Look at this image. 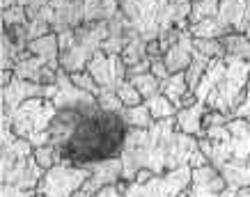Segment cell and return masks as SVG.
Instances as JSON below:
<instances>
[{"label": "cell", "instance_id": "6da1fadb", "mask_svg": "<svg viewBox=\"0 0 250 197\" xmlns=\"http://www.w3.org/2000/svg\"><path fill=\"white\" fill-rule=\"evenodd\" d=\"M122 181L133 183L140 170H149L154 177L179 170L202 167L209 160L200 149V140L177 129L174 117L154 121L149 129H129L122 147Z\"/></svg>", "mask_w": 250, "mask_h": 197}, {"label": "cell", "instance_id": "7a4b0ae2", "mask_svg": "<svg viewBox=\"0 0 250 197\" xmlns=\"http://www.w3.org/2000/svg\"><path fill=\"white\" fill-rule=\"evenodd\" d=\"M126 133H129V126L122 119V115L106 113L101 108L97 113L81 115L69 140L55 149L58 163L87 165L94 160L115 158L122 154Z\"/></svg>", "mask_w": 250, "mask_h": 197}, {"label": "cell", "instance_id": "3957f363", "mask_svg": "<svg viewBox=\"0 0 250 197\" xmlns=\"http://www.w3.org/2000/svg\"><path fill=\"white\" fill-rule=\"evenodd\" d=\"M200 149L218 170L228 188H250V121L232 117L225 124L205 129Z\"/></svg>", "mask_w": 250, "mask_h": 197}, {"label": "cell", "instance_id": "277c9868", "mask_svg": "<svg viewBox=\"0 0 250 197\" xmlns=\"http://www.w3.org/2000/svg\"><path fill=\"white\" fill-rule=\"evenodd\" d=\"M250 83V67L236 60L225 51L213 58L207 67L205 76L193 92L207 110H216L223 115H234V110L246 101V92Z\"/></svg>", "mask_w": 250, "mask_h": 197}, {"label": "cell", "instance_id": "5b68a950", "mask_svg": "<svg viewBox=\"0 0 250 197\" xmlns=\"http://www.w3.org/2000/svg\"><path fill=\"white\" fill-rule=\"evenodd\" d=\"M190 7H193V0H124L120 2L124 16L147 44L156 41L163 32L172 28L188 30Z\"/></svg>", "mask_w": 250, "mask_h": 197}, {"label": "cell", "instance_id": "8992f818", "mask_svg": "<svg viewBox=\"0 0 250 197\" xmlns=\"http://www.w3.org/2000/svg\"><path fill=\"white\" fill-rule=\"evenodd\" d=\"M44 170L35 160V147L14 136L9 124H2V186L37 190Z\"/></svg>", "mask_w": 250, "mask_h": 197}, {"label": "cell", "instance_id": "52a82bcc", "mask_svg": "<svg viewBox=\"0 0 250 197\" xmlns=\"http://www.w3.org/2000/svg\"><path fill=\"white\" fill-rule=\"evenodd\" d=\"M58 108L51 98H30L16 108L14 113L2 115V124H9L14 136L28 140L37 149L51 144V121L55 119Z\"/></svg>", "mask_w": 250, "mask_h": 197}, {"label": "cell", "instance_id": "ba28073f", "mask_svg": "<svg viewBox=\"0 0 250 197\" xmlns=\"http://www.w3.org/2000/svg\"><path fill=\"white\" fill-rule=\"evenodd\" d=\"M90 177L92 172L83 165L58 163L55 167L44 172V177H42V181L37 186V193L42 197H74Z\"/></svg>", "mask_w": 250, "mask_h": 197}, {"label": "cell", "instance_id": "9c48e42d", "mask_svg": "<svg viewBox=\"0 0 250 197\" xmlns=\"http://www.w3.org/2000/svg\"><path fill=\"white\" fill-rule=\"evenodd\" d=\"M193 183V167H179L145 183H126V197H184Z\"/></svg>", "mask_w": 250, "mask_h": 197}, {"label": "cell", "instance_id": "30bf717a", "mask_svg": "<svg viewBox=\"0 0 250 197\" xmlns=\"http://www.w3.org/2000/svg\"><path fill=\"white\" fill-rule=\"evenodd\" d=\"M85 71H90L92 78L97 80V85L101 90H110V92H117L120 90L122 83H126L129 80V67L124 64L122 60V55H108L104 51H97L94 58L90 60L87 69Z\"/></svg>", "mask_w": 250, "mask_h": 197}, {"label": "cell", "instance_id": "8fae6325", "mask_svg": "<svg viewBox=\"0 0 250 197\" xmlns=\"http://www.w3.org/2000/svg\"><path fill=\"white\" fill-rule=\"evenodd\" d=\"M53 103L58 110H78L83 115L99 110V98L90 92L76 87L64 69H60V74H58V94H55Z\"/></svg>", "mask_w": 250, "mask_h": 197}, {"label": "cell", "instance_id": "7c38bea8", "mask_svg": "<svg viewBox=\"0 0 250 197\" xmlns=\"http://www.w3.org/2000/svg\"><path fill=\"white\" fill-rule=\"evenodd\" d=\"M55 94H58V83L55 85H39L32 83V80H23V78H16L2 87V115L14 113L16 108L30 101V98H51L53 101Z\"/></svg>", "mask_w": 250, "mask_h": 197}, {"label": "cell", "instance_id": "4fadbf2b", "mask_svg": "<svg viewBox=\"0 0 250 197\" xmlns=\"http://www.w3.org/2000/svg\"><path fill=\"white\" fill-rule=\"evenodd\" d=\"M87 167L92 172V177L85 181L83 190L90 193L92 197L97 195L101 188L106 186H115V183L122 181V175H124V165H122V158L115 156V158H104V160H94V163H87Z\"/></svg>", "mask_w": 250, "mask_h": 197}, {"label": "cell", "instance_id": "5bb4252c", "mask_svg": "<svg viewBox=\"0 0 250 197\" xmlns=\"http://www.w3.org/2000/svg\"><path fill=\"white\" fill-rule=\"evenodd\" d=\"M218 23L225 37L246 35L250 28V0H220Z\"/></svg>", "mask_w": 250, "mask_h": 197}, {"label": "cell", "instance_id": "9a60e30c", "mask_svg": "<svg viewBox=\"0 0 250 197\" xmlns=\"http://www.w3.org/2000/svg\"><path fill=\"white\" fill-rule=\"evenodd\" d=\"M53 9V28L55 35L64 30H78L85 23V0H48Z\"/></svg>", "mask_w": 250, "mask_h": 197}, {"label": "cell", "instance_id": "2e32d148", "mask_svg": "<svg viewBox=\"0 0 250 197\" xmlns=\"http://www.w3.org/2000/svg\"><path fill=\"white\" fill-rule=\"evenodd\" d=\"M225 188H228V183L223 175L211 163H207L202 167H193V183L184 197H223Z\"/></svg>", "mask_w": 250, "mask_h": 197}, {"label": "cell", "instance_id": "e0dca14e", "mask_svg": "<svg viewBox=\"0 0 250 197\" xmlns=\"http://www.w3.org/2000/svg\"><path fill=\"white\" fill-rule=\"evenodd\" d=\"M163 62H166L170 74H182L190 67V62H193V37H190L188 30H184L179 41L170 46V51L163 55Z\"/></svg>", "mask_w": 250, "mask_h": 197}, {"label": "cell", "instance_id": "ac0fdd59", "mask_svg": "<svg viewBox=\"0 0 250 197\" xmlns=\"http://www.w3.org/2000/svg\"><path fill=\"white\" fill-rule=\"evenodd\" d=\"M207 113V106L195 101L193 106H186L182 108L179 113L174 115V121H177V129L186 133V136H193V138H200L205 136V126H202V117Z\"/></svg>", "mask_w": 250, "mask_h": 197}, {"label": "cell", "instance_id": "d6986e66", "mask_svg": "<svg viewBox=\"0 0 250 197\" xmlns=\"http://www.w3.org/2000/svg\"><path fill=\"white\" fill-rule=\"evenodd\" d=\"M188 92H190V87H188V80H186V71H182V74H172L170 78H166V80L161 83V94L170 98L177 110H182L184 108V98H186Z\"/></svg>", "mask_w": 250, "mask_h": 197}, {"label": "cell", "instance_id": "ffe728a7", "mask_svg": "<svg viewBox=\"0 0 250 197\" xmlns=\"http://www.w3.org/2000/svg\"><path fill=\"white\" fill-rule=\"evenodd\" d=\"M46 64H48V62H44L42 58H37V55H32L30 51H25V53H21L19 62H16L14 76L16 78H23V80L39 83V80H42V71H44ZM39 85H42V83H39Z\"/></svg>", "mask_w": 250, "mask_h": 197}, {"label": "cell", "instance_id": "44dd1931", "mask_svg": "<svg viewBox=\"0 0 250 197\" xmlns=\"http://www.w3.org/2000/svg\"><path fill=\"white\" fill-rule=\"evenodd\" d=\"M28 51H30L32 55L42 58L44 62H48V64L60 62V44H58V35H55V32L30 41V44H28Z\"/></svg>", "mask_w": 250, "mask_h": 197}, {"label": "cell", "instance_id": "7402d4cb", "mask_svg": "<svg viewBox=\"0 0 250 197\" xmlns=\"http://www.w3.org/2000/svg\"><path fill=\"white\" fill-rule=\"evenodd\" d=\"M220 41H223L225 53L250 67V39L246 35H228V37H223Z\"/></svg>", "mask_w": 250, "mask_h": 197}, {"label": "cell", "instance_id": "603a6c76", "mask_svg": "<svg viewBox=\"0 0 250 197\" xmlns=\"http://www.w3.org/2000/svg\"><path fill=\"white\" fill-rule=\"evenodd\" d=\"M122 60H124L126 67H133V64H140V62L149 60V58H147V41H145L138 32L129 39V44L124 46V51H122Z\"/></svg>", "mask_w": 250, "mask_h": 197}, {"label": "cell", "instance_id": "cb8c5ba5", "mask_svg": "<svg viewBox=\"0 0 250 197\" xmlns=\"http://www.w3.org/2000/svg\"><path fill=\"white\" fill-rule=\"evenodd\" d=\"M218 9H220V0H193L188 25L209 21V19H218Z\"/></svg>", "mask_w": 250, "mask_h": 197}, {"label": "cell", "instance_id": "d4e9b609", "mask_svg": "<svg viewBox=\"0 0 250 197\" xmlns=\"http://www.w3.org/2000/svg\"><path fill=\"white\" fill-rule=\"evenodd\" d=\"M145 106L149 108V113H152L154 121H161V119H170V117H174V115L179 113L177 108H174V103L170 101L167 97H163V94H156V97L147 98L145 101Z\"/></svg>", "mask_w": 250, "mask_h": 197}, {"label": "cell", "instance_id": "484cf974", "mask_svg": "<svg viewBox=\"0 0 250 197\" xmlns=\"http://www.w3.org/2000/svg\"><path fill=\"white\" fill-rule=\"evenodd\" d=\"M122 119L126 121V126L129 129H149L154 124V117L149 113V108L145 106H136V108H126L124 115H122Z\"/></svg>", "mask_w": 250, "mask_h": 197}, {"label": "cell", "instance_id": "4316f807", "mask_svg": "<svg viewBox=\"0 0 250 197\" xmlns=\"http://www.w3.org/2000/svg\"><path fill=\"white\" fill-rule=\"evenodd\" d=\"M209 62H211V58H207V55H202V53H197L195 48H193V62H190V67L186 69V80H188L190 92L197 90V85H200L202 76H205V71H207V67H209Z\"/></svg>", "mask_w": 250, "mask_h": 197}, {"label": "cell", "instance_id": "83f0119b", "mask_svg": "<svg viewBox=\"0 0 250 197\" xmlns=\"http://www.w3.org/2000/svg\"><path fill=\"white\" fill-rule=\"evenodd\" d=\"M129 83L136 87L138 92H140V97L147 101V98L156 97V94H161V80L154 74H140V76H131Z\"/></svg>", "mask_w": 250, "mask_h": 197}, {"label": "cell", "instance_id": "f1b7e54d", "mask_svg": "<svg viewBox=\"0 0 250 197\" xmlns=\"http://www.w3.org/2000/svg\"><path fill=\"white\" fill-rule=\"evenodd\" d=\"M0 53H2L0 69H2V71H5V69L14 71L16 62H19V58H21V51H19V48H16V44L9 39L7 32H2V39H0Z\"/></svg>", "mask_w": 250, "mask_h": 197}, {"label": "cell", "instance_id": "f546056e", "mask_svg": "<svg viewBox=\"0 0 250 197\" xmlns=\"http://www.w3.org/2000/svg\"><path fill=\"white\" fill-rule=\"evenodd\" d=\"M28 21H30L28 9L21 7V5H14V7H5V9H2V28H5V30L16 28V25H25Z\"/></svg>", "mask_w": 250, "mask_h": 197}, {"label": "cell", "instance_id": "4dcf8cb0", "mask_svg": "<svg viewBox=\"0 0 250 197\" xmlns=\"http://www.w3.org/2000/svg\"><path fill=\"white\" fill-rule=\"evenodd\" d=\"M99 108L106 110V113H115V115H124L126 106L122 103V98L117 97V92H110V90H101L99 94Z\"/></svg>", "mask_w": 250, "mask_h": 197}, {"label": "cell", "instance_id": "1f68e13d", "mask_svg": "<svg viewBox=\"0 0 250 197\" xmlns=\"http://www.w3.org/2000/svg\"><path fill=\"white\" fill-rule=\"evenodd\" d=\"M193 48H195L197 53L207 55V58H218L225 48H223V41L220 39H193Z\"/></svg>", "mask_w": 250, "mask_h": 197}, {"label": "cell", "instance_id": "d6a6232c", "mask_svg": "<svg viewBox=\"0 0 250 197\" xmlns=\"http://www.w3.org/2000/svg\"><path fill=\"white\" fill-rule=\"evenodd\" d=\"M117 97L122 98V103H124L126 108H136V106H143V103H145V98L140 97V92H138L136 87L129 83V80L120 85V90H117Z\"/></svg>", "mask_w": 250, "mask_h": 197}, {"label": "cell", "instance_id": "836d02e7", "mask_svg": "<svg viewBox=\"0 0 250 197\" xmlns=\"http://www.w3.org/2000/svg\"><path fill=\"white\" fill-rule=\"evenodd\" d=\"M35 160H37V165L46 172V170H51V167L58 165V154H55V149L51 144H44V147H37V149H35Z\"/></svg>", "mask_w": 250, "mask_h": 197}, {"label": "cell", "instance_id": "e575fe53", "mask_svg": "<svg viewBox=\"0 0 250 197\" xmlns=\"http://www.w3.org/2000/svg\"><path fill=\"white\" fill-rule=\"evenodd\" d=\"M71 83L76 85V87H81V90L90 92V94H94V97H99L101 94V87L97 85V80L92 78L90 71H78V74H71Z\"/></svg>", "mask_w": 250, "mask_h": 197}, {"label": "cell", "instance_id": "d590c367", "mask_svg": "<svg viewBox=\"0 0 250 197\" xmlns=\"http://www.w3.org/2000/svg\"><path fill=\"white\" fill-rule=\"evenodd\" d=\"M51 32H53V28L46 21H42V19H30L28 21V37H30V41L44 37V35H51Z\"/></svg>", "mask_w": 250, "mask_h": 197}, {"label": "cell", "instance_id": "8d00e7d4", "mask_svg": "<svg viewBox=\"0 0 250 197\" xmlns=\"http://www.w3.org/2000/svg\"><path fill=\"white\" fill-rule=\"evenodd\" d=\"M126 181H120L115 183V186H106V188H101L94 197H126Z\"/></svg>", "mask_w": 250, "mask_h": 197}, {"label": "cell", "instance_id": "74e56055", "mask_svg": "<svg viewBox=\"0 0 250 197\" xmlns=\"http://www.w3.org/2000/svg\"><path fill=\"white\" fill-rule=\"evenodd\" d=\"M2 197H42L37 190H23L14 186H2Z\"/></svg>", "mask_w": 250, "mask_h": 197}, {"label": "cell", "instance_id": "f35d334b", "mask_svg": "<svg viewBox=\"0 0 250 197\" xmlns=\"http://www.w3.org/2000/svg\"><path fill=\"white\" fill-rule=\"evenodd\" d=\"M152 74L159 78L161 83H163L166 78L172 76V74L167 71V67H166V62H163V58H159V60H152Z\"/></svg>", "mask_w": 250, "mask_h": 197}, {"label": "cell", "instance_id": "ab89813d", "mask_svg": "<svg viewBox=\"0 0 250 197\" xmlns=\"http://www.w3.org/2000/svg\"><path fill=\"white\" fill-rule=\"evenodd\" d=\"M232 117H239V119H248L250 121V83H248V92H246V101L236 108Z\"/></svg>", "mask_w": 250, "mask_h": 197}, {"label": "cell", "instance_id": "60d3db41", "mask_svg": "<svg viewBox=\"0 0 250 197\" xmlns=\"http://www.w3.org/2000/svg\"><path fill=\"white\" fill-rule=\"evenodd\" d=\"M147 58H149V60H159V58H163L159 41H149V44H147Z\"/></svg>", "mask_w": 250, "mask_h": 197}, {"label": "cell", "instance_id": "b9f144b4", "mask_svg": "<svg viewBox=\"0 0 250 197\" xmlns=\"http://www.w3.org/2000/svg\"><path fill=\"white\" fill-rule=\"evenodd\" d=\"M223 197H250V188H243V190L225 188L223 190Z\"/></svg>", "mask_w": 250, "mask_h": 197}, {"label": "cell", "instance_id": "7bdbcfd3", "mask_svg": "<svg viewBox=\"0 0 250 197\" xmlns=\"http://www.w3.org/2000/svg\"><path fill=\"white\" fill-rule=\"evenodd\" d=\"M14 80V71H9V69H5L2 74H0V87H7L9 83Z\"/></svg>", "mask_w": 250, "mask_h": 197}, {"label": "cell", "instance_id": "ee69618b", "mask_svg": "<svg viewBox=\"0 0 250 197\" xmlns=\"http://www.w3.org/2000/svg\"><path fill=\"white\" fill-rule=\"evenodd\" d=\"M14 5L28 7V5H30V0H2V9H5V7H14Z\"/></svg>", "mask_w": 250, "mask_h": 197}, {"label": "cell", "instance_id": "f6af8a7d", "mask_svg": "<svg viewBox=\"0 0 250 197\" xmlns=\"http://www.w3.org/2000/svg\"><path fill=\"white\" fill-rule=\"evenodd\" d=\"M74 197H92V195H90V193H85V190L81 188V190H78V193H76V195H74Z\"/></svg>", "mask_w": 250, "mask_h": 197}, {"label": "cell", "instance_id": "bcb514c9", "mask_svg": "<svg viewBox=\"0 0 250 197\" xmlns=\"http://www.w3.org/2000/svg\"><path fill=\"white\" fill-rule=\"evenodd\" d=\"M246 37H248V39H250V28H248V32H246Z\"/></svg>", "mask_w": 250, "mask_h": 197}, {"label": "cell", "instance_id": "7dc6e473", "mask_svg": "<svg viewBox=\"0 0 250 197\" xmlns=\"http://www.w3.org/2000/svg\"><path fill=\"white\" fill-rule=\"evenodd\" d=\"M117 2H124V0H117Z\"/></svg>", "mask_w": 250, "mask_h": 197}]
</instances>
